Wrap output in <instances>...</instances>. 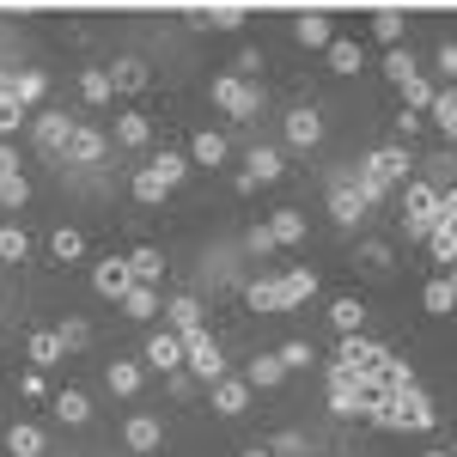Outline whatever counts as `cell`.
I'll use <instances>...</instances> for the list:
<instances>
[{
    "instance_id": "obj_44",
    "label": "cell",
    "mask_w": 457,
    "mask_h": 457,
    "mask_svg": "<svg viewBox=\"0 0 457 457\" xmlns=\"http://www.w3.org/2000/svg\"><path fill=\"white\" fill-rule=\"evenodd\" d=\"M385 73H390V86H409V79H415V55L396 43V49L385 55Z\"/></svg>"
},
{
    "instance_id": "obj_52",
    "label": "cell",
    "mask_w": 457,
    "mask_h": 457,
    "mask_svg": "<svg viewBox=\"0 0 457 457\" xmlns=\"http://www.w3.org/2000/svg\"><path fill=\"white\" fill-rule=\"evenodd\" d=\"M232 68H238V79H250V73H262V49H238V62H232Z\"/></svg>"
},
{
    "instance_id": "obj_55",
    "label": "cell",
    "mask_w": 457,
    "mask_h": 457,
    "mask_svg": "<svg viewBox=\"0 0 457 457\" xmlns=\"http://www.w3.org/2000/svg\"><path fill=\"white\" fill-rule=\"evenodd\" d=\"M439 220H445V226H457V183L439 195Z\"/></svg>"
},
{
    "instance_id": "obj_18",
    "label": "cell",
    "mask_w": 457,
    "mask_h": 457,
    "mask_svg": "<svg viewBox=\"0 0 457 457\" xmlns=\"http://www.w3.org/2000/svg\"><path fill=\"white\" fill-rule=\"evenodd\" d=\"M293 37H299L305 49H329V43H336V31H329V12H299V19H293Z\"/></svg>"
},
{
    "instance_id": "obj_6",
    "label": "cell",
    "mask_w": 457,
    "mask_h": 457,
    "mask_svg": "<svg viewBox=\"0 0 457 457\" xmlns=\"http://www.w3.org/2000/svg\"><path fill=\"white\" fill-rule=\"evenodd\" d=\"M409 165H415V159H409V146H378V153H366V165H360V171L390 189V183H409Z\"/></svg>"
},
{
    "instance_id": "obj_47",
    "label": "cell",
    "mask_w": 457,
    "mask_h": 457,
    "mask_svg": "<svg viewBox=\"0 0 457 457\" xmlns=\"http://www.w3.org/2000/svg\"><path fill=\"white\" fill-rule=\"evenodd\" d=\"M19 122H25V104H19V92H0V141H6V135H19Z\"/></svg>"
},
{
    "instance_id": "obj_38",
    "label": "cell",
    "mask_w": 457,
    "mask_h": 457,
    "mask_svg": "<svg viewBox=\"0 0 457 457\" xmlns=\"http://www.w3.org/2000/svg\"><path fill=\"white\" fill-rule=\"evenodd\" d=\"M427 116H433V129H439V135H445V141H457V92H439V98H433V110H427Z\"/></svg>"
},
{
    "instance_id": "obj_32",
    "label": "cell",
    "mask_w": 457,
    "mask_h": 457,
    "mask_svg": "<svg viewBox=\"0 0 457 457\" xmlns=\"http://www.w3.org/2000/svg\"><path fill=\"white\" fill-rule=\"evenodd\" d=\"M104 385L116 390V396H135V390H141V366H135V360H110Z\"/></svg>"
},
{
    "instance_id": "obj_22",
    "label": "cell",
    "mask_w": 457,
    "mask_h": 457,
    "mask_svg": "<svg viewBox=\"0 0 457 457\" xmlns=\"http://www.w3.org/2000/svg\"><path fill=\"white\" fill-rule=\"evenodd\" d=\"M281 171H287V159L275 153V146H250V165H245L250 183H275Z\"/></svg>"
},
{
    "instance_id": "obj_33",
    "label": "cell",
    "mask_w": 457,
    "mask_h": 457,
    "mask_svg": "<svg viewBox=\"0 0 457 457\" xmlns=\"http://www.w3.org/2000/svg\"><path fill=\"white\" fill-rule=\"evenodd\" d=\"M116 141H122V146H146V141H153V122L135 116V110H122V116H116Z\"/></svg>"
},
{
    "instance_id": "obj_50",
    "label": "cell",
    "mask_w": 457,
    "mask_h": 457,
    "mask_svg": "<svg viewBox=\"0 0 457 457\" xmlns=\"http://www.w3.org/2000/svg\"><path fill=\"white\" fill-rule=\"evenodd\" d=\"M269 452H275V457H305L312 445H305V433H275V439H269Z\"/></svg>"
},
{
    "instance_id": "obj_2",
    "label": "cell",
    "mask_w": 457,
    "mask_h": 457,
    "mask_svg": "<svg viewBox=\"0 0 457 457\" xmlns=\"http://www.w3.org/2000/svg\"><path fill=\"white\" fill-rule=\"evenodd\" d=\"M403 226H409V238H433V226H439V189L421 177H409V189H403Z\"/></svg>"
},
{
    "instance_id": "obj_60",
    "label": "cell",
    "mask_w": 457,
    "mask_h": 457,
    "mask_svg": "<svg viewBox=\"0 0 457 457\" xmlns=\"http://www.w3.org/2000/svg\"><path fill=\"white\" fill-rule=\"evenodd\" d=\"M238 457H275V452H269V445H250V452H238Z\"/></svg>"
},
{
    "instance_id": "obj_28",
    "label": "cell",
    "mask_w": 457,
    "mask_h": 457,
    "mask_svg": "<svg viewBox=\"0 0 457 457\" xmlns=\"http://www.w3.org/2000/svg\"><path fill=\"white\" fill-rule=\"evenodd\" d=\"M129 269H135V281H141V287H153L159 275H165V256H159L153 245H141V250H129Z\"/></svg>"
},
{
    "instance_id": "obj_5",
    "label": "cell",
    "mask_w": 457,
    "mask_h": 457,
    "mask_svg": "<svg viewBox=\"0 0 457 457\" xmlns=\"http://www.w3.org/2000/svg\"><path fill=\"white\" fill-rule=\"evenodd\" d=\"M183 366H189L195 378H208V385H220V378H226V360H220V342H213L208 329H189V336H183Z\"/></svg>"
},
{
    "instance_id": "obj_58",
    "label": "cell",
    "mask_w": 457,
    "mask_h": 457,
    "mask_svg": "<svg viewBox=\"0 0 457 457\" xmlns=\"http://www.w3.org/2000/svg\"><path fill=\"white\" fill-rule=\"evenodd\" d=\"M19 390H25V396H43L49 385H43V372H25V378H19Z\"/></svg>"
},
{
    "instance_id": "obj_14",
    "label": "cell",
    "mask_w": 457,
    "mask_h": 457,
    "mask_svg": "<svg viewBox=\"0 0 457 457\" xmlns=\"http://www.w3.org/2000/svg\"><path fill=\"white\" fill-rule=\"evenodd\" d=\"M183 19H189L195 31H238L250 12L245 6H195V12H183Z\"/></svg>"
},
{
    "instance_id": "obj_24",
    "label": "cell",
    "mask_w": 457,
    "mask_h": 457,
    "mask_svg": "<svg viewBox=\"0 0 457 457\" xmlns=\"http://www.w3.org/2000/svg\"><path fill=\"white\" fill-rule=\"evenodd\" d=\"M403 31H409V12H403V6H378V12H372V37H378V43H390V49H396V43H403Z\"/></svg>"
},
{
    "instance_id": "obj_54",
    "label": "cell",
    "mask_w": 457,
    "mask_h": 457,
    "mask_svg": "<svg viewBox=\"0 0 457 457\" xmlns=\"http://www.w3.org/2000/svg\"><path fill=\"white\" fill-rule=\"evenodd\" d=\"M360 262H366V269H390V250L385 245H366V250H360Z\"/></svg>"
},
{
    "instance_id": "obj_26",
    "label": "cell",
    "mask_w": 457,
    "mask_h": 457,
    "mask_svg": "<svg viewBox=\"0 0 457 457\" xmlns=\"http://www.w3.org/2000/svg\"><path fill=\"white\" fill-rule=\"evenodd\" d=\"M79 98H86V104H110V98H116L110 68H86V73H79Z\"/></svg>"
},
{
    "instance_id": "obj_40",
    "label": "cell",
    "mask_w": 457,
    "mask_h": 457,
    "mask_svg": "<svg viewBox=\"0 0 457 457\" xmlns=\"http://www.w3.org/2000/svg\"><path fill=\"white\" fill-rule=\"evenodd\" d=\"M329 68H336V73H360V68H366L353 37H336V43H329Z\"/></svg>"
},
{
    "instance_id": "obj_46",
    "label": "cell",
    "mask_w": 457,
    "mask_h": 457,
    "mask_svg": "<svg viewBox=\"0 0 457 457\" xmlns=\"http://www.w3.org/2000/svg\"><path fill=\"white\" fill-rule=\"evenodd\" d=\"M153 171H159V177L177 189V183H183V171H189V153H171V146H165V153L153 159Z\"/></svg>"
},
{
    "instance_id": "obj_7",
    "label": "cell",
    "mask_w": 457,
    "mask_h": 457,
    "mask_svg": "<svg viewBox=\"0 0 457 457\" xmlns=\"http://www.w3.org/2000/svg\"><path fill=\"white\" fill-rule=\"evenodd\" d=\"M92 287H98V299H129V287H135V269H129V256H104V262H92Z\"/></svg>"
},
{
    "instance_id": "obj_1",
    "label": "cell",
    "mask_w": 457,
    "mask_h": 457,
    "mask_svg": "<svg viewBox=\"0 0 457 457\" xmlns=\"http://www.w3.org/2000/svg\"><path fill=\"white\" fill-rule=\"evenodd\" d=\"M366 421L385 427V433H427V427L439 421V409H433V396L415 385V390H396V396H385V403H372Z\"/></svg>"
},
{
    "instance_id": "obj_45",
    "label": "cell",
    "mask_w": 457,
    "mask_h": 457,
    "mask_svg": "<svg viewBox=\"0 0 457 457\" xmlns=\"http://www.w3.org/2000/svg\"><path fill=\"white\" fill-rule=\"evenodd\" d=\"M396 92H403V110H433V98H439V92H433V86H427L421 73H415V79H409V86H396Z\"/></svg>"
},
{
    "instance_id": "obj_39",
    "label": "cell",
    "mask_w": 457,
    "mask_h": 457,
    "mask_svg": "<svg viewBox=\"0 0 457 457\" xmlns=\"http://www.w3.org/2000/svg\"><path fill=\"white\" fill-rule=\"evenodd\" d=\"M25 256H31L25 226H12V220H6V226H0V262H25Z\"/></svg>"
},
{
    "instance_id": "obj_37",
    "label": "cell",
    "mask_w": 457,
    "mask_h": 457,
    "mask_svg": "<svg viewBox=\"0 0 457 457\" xmlns=\"http://www.w3.org/2000/svg\"><path fill=\"white\" fill-rule=\"evenodd\" d=\"M329 323H336L342 336H360V323H366V305H360V299H336V305H329Z\"/></svg>"
},
{
    "instance_id": "obj_57",
    "label": "cell",
    "mask_w": 457,
    "mask_h": 457,
    "mask_svg": "<svg viewBox=\"0 0 457 457\" xmlns=\"http://www.w3.org/2000/svg\"><path fill=\"white\" fill-rule=\"evenodd\" d=\"M439 68H445V73L457 79V43H439Z\"/></svg>"
},
{
    "instance_id": "obj_42",
    "label": "cell",
    "mask_w": 457,
    "mask_h": 457,
    "mask_svg": "<svg viewBox=\"0 0 457 457\" xmlns=\"http://www.w3.org/2000/svg\"><path fill=\"white\" fill-rule=\"evenodd\" d=\"M427 250H433V262H452V269H457V226L439 220V226H433V238H427Z\"/></svg>"
},
{
    "instance_id": "obj_62",
    "label": "cell",
    "mask_w": 457,
    "mask_h": 457,
    "mask_svg": "<svg viewBox=\"0 0 457 457\" xmlns=\"http://www.w3.org/2000/svg\"><path fill=\"white\" fill-rule=\"evenodd\" d=\"M452 293H457V275H452Z\"/></svg>"
},
{
    "instance_id": "obj_23",
    "label": "cell",
    "mask_w": 457,
    "mask_h": 457,
    "mask_svg": "<svg viewBox=\"0 0 457 457\" xmlns=\"http://www.w3.org/2000/svg\"><path fill=\"white\" fill-rule=\"evenodd\" d=\"M213 409H220V415H245L250 409V385L245 378H220V385H213Z\"/></svg>"
},
{
    "instance_id": "obj_21",
    "label": "cell",
    "mask_w": 457,
    "mask_h": 457,
    "mask_svg": "<svg viewBox=\"0 0 457 457\" xmlns=\"http://www.w3.org/2000/svg\"><path fill=\"white\" fill-rule=\"evenodd\" d=\"M55 421L86 427L92 421V396H86V390H55Z\"/></svg>"
},
{
    "instance_id": "obj_11",
    "label": "cell",
    "mask_w": 457,
    "mask_h": 457,
    "mask_svg": "<svg viewBox=\"0 0 457 457\" xmlns=\"http://www.w3.org/2000/svg\"><path fill=\"white\" fill-rule=\"evenodd\" d=\"M366 195H360V183H336V189H329V220H336V226H360V220H366Z\"/></svg>"
},
{
    "instance_id": "obj_43",
    "label": "cell",
    "mask_w": 457,
    "mask_h": 457,
    "mask_svg": "<svg viewBox=\"0 0 457 457\" xmlns=\"http://www.w3.org/2000/svg\"><path fill=\"white\" fill-rule=\"evenodd\" d=\"M245 305H250V312H281V293H275V281H250V287H245Z\"/></svg>"
},
{
    "instance_id": "obj_61",
    "label": "cell",
    "mask_w": 457,
    "mask_h": 457,
    "mask_svg": "<svg viewBox=\"0 0 457 457\" xmlns=\"http://www.w3.org/2000/svg\"><path fill=\"white\" fill-rule=\"evenodd\" d=\"M421 457H452V452H421Z\"/></svg>"
},
{
    "instance_id": "obj_49",
    "label": "cell",
    "mask_w": 457,
    "mask_h": 457,
    "mask_svg": "<svg viewBox=\"0 0 457 457\" xmlns=\"http://www.w3.org/2000/svg\"><path fill=\"white\" fill-rule=\"evenodd\" d=\"M43 92H49V79H43V73H19V104H25V110H31V104H43Z\"/></svg>"
},
{
    "instance_id": "obj_25",
    "label": "cell",
    "mask_w": 457,
    "mask_h": 457,
    "mask_svg": "<svg viewBox=\"0 0 457 457\" xmlns=\"http://www.w3.org/2000/svg\"><path fill=\"white\" fill-rule=\"evenodd\" d=\"M43 427H31V421H19V427H6V452L12 457H43Z\"/></svg>"
},
{
    "instance_id": "obj_29",
    "label": "cell",
    "mask_w": 457,
    "mask_h": 457,
    "mask_svg": "<svg viewBox=\"0 0 457 457\" xmlns=\"http://www.w3.org/2000/svg\"><path fill=\"white\" fill-rule=\"evenodd\" d=\"M189 159H195V165H226V135L202 129V135L189 141Z\"/></svg>"
},
{
    "instance_id": "obj_16",
    "label": "cell",
    "mask_w": 457,
    "mask_h": 457,
    "mask_svg": "<svg viewBox=\"0 0 457 457\" xmlns=\"http://www.w3.org/2000/svg\"><path fill=\"white\" fill-rule=\"evenodd\" d=\"M329 415H342V421H366L372 403H366V390H360V385H329Z\"/></svg>"
},
{
    "instance_id": "obj_19",
    "label": "cell",
    "mask_w": 457,
    "mask_h": 457,
    "mask_svg": "<svg viewBox=\"0 0 457 457\" xmlns=\"http://www.w3.org/2000/svg\"><path fill=\"white\" fill-rule=\"evenodd\" d=\"M25 353H31V366H37V372H43V366H62V360H68V348H62V336H55V329H31Z\"/></svg>"
},
{
    "instance_id": "obj_51",
    "label": "cell",
    "mask_w": 457,
    "mask_h": 457,
    "mask_svg": "<svg viewBox=\"0 0 457 457\" xmlns=\"http://www.w3.org/2000/svg\"><path fill=\"white\" fill-rule=\"evenodd\" d=\"M55 336H62V348H86V342H92V329H86V323H79V317H68V323H62V329H55Z\"/></svg>"
},
{
    "instance_id": "obj_12",
    "label": "cell",
    "mask_w": 457,
    "mask_h": 457,
    "mask_svg": "<svg viewBox=\"0 0 457 457\" xmlns=\"http://www.w3.org/2000/svg\"><path fill=\"white\" fill-rule=\"evenodd\" d=\"M110 86H116L122 98H141L146 86H153V73H146V62H141V55H122V62L110 68Z\"/></svg>"
},
{
    "instance_id": "obj_4",
    "label": "cell",
    "mask_w": 457,
    "mask_h": 457,
    "mask_svg": "<svg viewBox=\"0 0 457 457\" xmlns=\"http://www.w3.org/2000/svg\"><path fill=\"white\" fill-rule=\"evenodd\" d=\"M73 129H79V122H73L68 110H37V116H31V141H37V153L62 159V153H68V141H73Z\"/></svg>"
},
{
    "instance_id": "obj_10",
    "label": "cell",
    "mask_w": 457,
    "mask_h": 457,
    "mask_svg": "<svg viewBox=\"0 0 457 457\" xmlns=\"http://www.w3.org/2000/svg\"><path fill=\"white\" fill-rule=\"evenodd\" d=\"M146 366H153V372H177V366H183V336H177V329H153V336H146Z\"/></svg>"
},
{
    "instance_id": "obj_53",
    "label": "cell",
    "mask_w": 457,
    "mask_h": 457,
    "mask_svg": "<svg viewBox=\"0 0 457 457\" xmlns=\"http://www.w3.org/2000/svg\"><path fill=\"white\" fill-rule=\"evenodd\" d=\"M396 135H403V141L421 135V110H396Z\"/></svg>"
},
{
    "instance_id": "obj_63",
    "label": "cell",
    "mask_w": 457,
    "mask_h": 457,
    "mask_svg": "<svg viewBox=\"0 0 457 457\" xmlns=\"http://www.w3.org/2000/svg\"><path fill=\"white\" fill-rule=\"evenodd\" d=\"M0 287H6V275H0Z\"/></svg>"
},
{
    "instance_id": "obj_34",
    "label": "cell",
    "mask_w": 457,
    "mask_h": 457,
    "mask_svg": "<svg viewBox=\"0 0 457 457\" xmlns=\"http://www.w3.org/2000/svg\"><path fill=\"white\" fill-rule=\"evenodd\" d=\"M129 189H135V202H165V195H171V183H165V177L153 171V165H141Z\"/></svg>"
},
{
    "instance_id": "obj_13",
    "label": "cell",
    "mask_w": 457,
    "mask_h": 457,
    "mask_svg": "<svg viewBox=\"0 0 457 457\" xmlns=\"http://www.w3.org/2000/svg\"><path fill=\"white\" fill-rule=\"evenodd\" d=\"M104 135H98V129H86V122H79V129H73V141H68V153H62V165H98V159H104Z\"/></svg>"
},
{
    "instance_id": "obj_41",
    "label": "cell",
    "mask_w": 457,
    "mask_h": 457,
    "mask_svg": "<svg viewBox=\"0 0 457 457\" xmlns=\"http://www.w3.org/2000/svg\"><path fill=\"white\" fill-rule=\"evenodd\" d=\"M25 202H31V183H25V171L0 177V208H6V213H19Z\"/></svg>"
},
{
    "instance_id": "obj_8",
    "label": "cell",
    "mask_w": 457,
    "mask_h": 457,
    "mask_svg": "<svg viewBox=\"0 0 457 457\" xmlns=\"http://www.w3.org/2000/svg\"><path fill=\"white\" fill-rule=\"evenodd\" d=\"M281 135H287V146H299V153H312V146L323 141V116H317L312 104L287 110V116H281Z\"/></svg>"
},
{
    "instance_id": "obj_36",
    "label": "cell",
    "mask_w": 457,
    "mask_h": 457,
    "mask_svg": "<svg viewBox=\"0 0 457 457\" xmlns=\"http://www.w3.org/2000/svg\"><path fill=\"white\" fill-rule=\"evenodd\" d=\"M122 312L135 317V323H146V317L159 312V287H141V281H135V287H129V299H122Z\"/></svg>"
},
{
    "instance_id": "obj_48",
    "label": "cell",
    "mask_w": 457,
    "mask_h": 457,
    "mask_svg": "<svg viewBox=\"0 0 457 457\" xmlns=\"http://www.w3.org/2000/svg\"><path fill=\"white\" fill-rule=\"evenodd\" d=\"M275 353H281V366H287V372H305V366L317 360V353H312V342H281Z\"/></svg>"
},
{
    "instance_id": "obj_30",
    "label": "cell",
    "mask_w": 457,
    "mask_h": 457,
    "mask_svg": "<svg viewBox=\"0 0 457 457\" xmlns=\"http://www.w3.org/2000/svg\"><path fill=\"white\" fill-rule=\"evenodd\" d=\"M49 256H55V262H79V256H86V238H79L73 226H55V232H49Z\"/></svg>"
},
{
    "instance_id": "obj_59",
    "label": "cell",
    "mask_w": 457,
    "mask_h": 457,
    "mask_svg": "<svg viewBox=\"0 0 457 457\" xmlns=\"http://www.w3.org/2000/svg\"><path fill=\"white\" fill-rule=\"evenodd\" d=\"M12 171H19V153H12V146L0 141V177H12Z\"/></svg>"
},
{
    "instance_id": "obj_56",
    "label": "cell",
    "mask_w": 457,
    "mask_h": 457,
    "mask_svg": "<svg viewBox=\"0 0 457 457\" xmlns=\"http://www.w3.org/2000/svg\"><path fill=\"white\" fill-rule=\"evenodd\" d=\"M250 250H256V256H269V250H275V232H269V226H256V232H250Z\"/></svg>"
},
{
    "instance_id": "obj_17",
    "label": "cell",
    "mask_w": 457,
    "mask_h": 457,
    "mask_svg": "<svg viewBox=\"0 0 457 457\" xmlns=\"http://www.w3.org/2000/svg\"><path fill=\"white\" fill-rule=\"evenodd\" d=\"M122 439H129V452H159V445H165V427L153 421V415H135V421L122 427Z\"/></svg>"
},
{
    "instance_id": "obj_27",
    "label": "cell",
    "mask_w": 457,
    "mask_h": 457,
    "mask_svg": "<svg viewBox=\"0 0 457 457\" xmlns=\"http://www.w3.org/2000/svg\"><path fill=\"white\" fill-rule=\"evenodd\" d=\"M269 232H275V245H299V238H305V213L299 208H275Z\"/></svg>"
},
{
    "instance_id": "obj_9",
    "label": "cell",
    "mask_w": 457,
    "mask_h": 457,
    "mask_svg": "<svg viewBox=\"0 0 457 457\" xmlns=\"http://www.w3.org/2000/svg\"><path fill=\"white\" fill-rule=\"evenodd\" d=\"M342 366H353V372H378L390 360V348H378L372 336H342V353H336Z\"/></svg>"
},
{
    "instance_id": "obj_35",
    "label": "cell",
    "mask_w": 457,
    "mask_h": 457,
    "mask_svg": "<svg viewBox=\"0 0 457 457\" xmlns=\"http://www.w3.org/2000/svg\"><path fill=\"white\" fill-rule=\"evenodd\" d=\"M165 312H171V329H177V336H189V329H202V305H195L189 293H177V299L165 305Z\"/></svg>"
},
{
    "instance_id": "obj_31",
    "label": "cell",
    "mask_w": 457,
    "mask_h": 457,
    "mask_svg": "<svg viewBox=\"0 0 457 457\" xmlns=\"http://www.w3.org/2000/svg\"><path fill=\"white\" fill-rule=\"evenodd\" d=\"M421 305L433 317H452L457 312V293H452V275H439V281H427V293H421Z\"/></svg>"
},
{
    "instance_id": "obj_20",
    "label": "cell",
    "mask_w": 457,
    "mask_h": 457,
    "mask_svg": "<svg viewBox=\"0 0 457 457\" xmlns=\"http://www.w3.org/2000/svg\"><path fill=\"white\" fill-rule=\"evenodd\" d=\"M287 378V366H281V353H256V360H250L245 366V385L250 390H275Z\"/></svg>"
},
{
    "instance_id": "obj_15",
    "label": "cell",
    "mask_w": 457,
    "mask_h": 457,
    "mask_svg": "<svg viewBox=\"0 0 457 457\" xmlns=\"http://www.w3.org/2000/svg\"><path fill=\"white\" fill-rule=\"evenodd\" d=\"M275 293H281V312H299V305L317 293V275L312 269H287L281 281H275Z\"/></svg>"
},
{
    "instance_id": "obj_3",
    "label": "cell",
    "mask_w": 457,
    "mask_h": 457,
    "mask_svg": "<svg viewBox=\"0 0 457 457\" xmlns=\"http://www.w3.org/2000/svg\"><path fill=\"white\" fill-rule=\"evenodd\" d=\"M213 104L226 110V116H238V122H250V116L262 110V86H250L238 73H220V79H213Z\"/></svg>"
}]
</instances>
